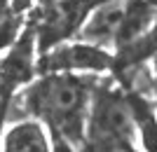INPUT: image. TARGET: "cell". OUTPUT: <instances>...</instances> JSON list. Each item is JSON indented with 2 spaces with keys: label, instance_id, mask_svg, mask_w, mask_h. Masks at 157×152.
Masks as SVG:
<instances>
[{
  "label": "cell",
  "instance_id": "1",
  "mask_svg": "<svg viewBox=\"0 0 157 152\" xmlns=\"http://www.w3.org/2000/svg\"><path fill=\"white\" fill-rule=\"evenodd\" d=\"M96 77L82 73H45L40 80L12 96L7 119H38L75 147L85 145L87 115Z\"/></svg>",
  "mask_w": 157,
  "mask_h": 152
},
{
  "label": "cell",
  "instance_id": "2",
  "mask_svg": "<svg viewBox=\"0 0 157 152\" xmlns=\"http://www.w3.org/2000/svg\"><path fill=\"white\" fill-rule=\"evenodd\" d=\"M136 124L131 115L129 96L108 82L94 87L89 115H87V136L85 140H110L122 138L134 143Z\"/></svg>",
  "mask_w": 157,
  "mask_h": 152
},
{
  "label": "cell",
  "instance_id": "3",
  "mask_svg": "<svg viewBox=\"0 0 157 152\" xmlns=\"http://www.w3.org/2000/svg\"><path fill=\"white\" fill-rule=\"evenodd\" d=\"M115 68V56L92 42H61L38 59V73H105Z\"/></svg>",
  "mask_w": 157,
  "mask_h": 152
},
{
  "label": "cell",
  "instance_id": "4",
  "mask_svg": "<svg viewBox=\"0 0 157 152\" xmlns=\"http://www.w3.org/2000/svg\"><path fill=\"white\" fill-rule=\"evenodd\" d=\"M101 2L105 0H47L45 17H40V26L35 28L40 54L78 35L92 9Z\"/></svg>",
  "mask_w": 157,
  "mask_h": 152
},
{
  "label": "cell",
  "instance_id": "5",
  "mask_svg": "<svg viewBox=\"0 0 157 152\" xmlns=\"http://www.w3.org/2000/svg\"><path fill=\"white\" fill-rule=\"evenodd\" d=\"M35 49H38V31L35 26H28L14 40L10 52L0 59V82L7 84L10 89L26 87L38 70Z\"/></svg>",
  "mask_w": 157,
  "mask_h": 152
},
{
  "label": "cell",
  "instance_id": "6",
  "mask_svg": "<svg viewBox=\"0 0 157 152\" xmlns=\"http://www.w3.org/2000/svg\"><path fill=\"white\" fill-rule=\"evenodd\" d=\"M124 12H127V0H105V2H101L87 17L78 38L98 47H110V45L115 47Z\"/></svg>",
  "mask_w": 157,
  "mask_h": 152
},
{
  "label": "cell",
  "instance_id": "7",
  "mask_svg": "<svg viewBox=\"0 0 157 152\" xmlns=\"http://www.w3.org/2000/svg\"><path fill=\"white\" fill-rule=\"evenodd\" d=\"M2 152H52L45 124L38 119H17L2 138Z\"/></svg>",
  "mask_w": 157,
  "mask_h": 152
},
{
  "label": "cell",
  "instance_id": "8",
  "mask_svg": "<svg viewBox=\"0 0 157 152\" xmlns=\"http://www.w3.org/2000/svg\"><path fill=\"white\" fill-rule=\"evenodd\" d=\"M129 106L134 115V124H136L141 145L145 152H157V113L152 101L143 91H129Z\"/></svg>",
  "mask_w": 157,
  "mask_h": 152
},
{
  "label": "cell",
  "instance_id": "9",
  "mask_svg": "<svg viewBox=\"0 0 157 152\" xmlns=\"http://www.w3.org/2000/svg\"><path fill=\"white\" fill-rule=\"evenodd\" d=\"M21 26H24V19L19 12L7 9L0 14V52H5L14 45V40L21 35Z\"/></svg>",
  "mask_w": 157,
  "mask_h": 152
},
{
  "label": "cell",
  "instance_id": "10",
  "mask_svg": "<svg viewBox=\"0 0 157 152\" xmlns=\"http://www.w3.org/2000/svg\"><path fill=\"white\" fill-rule=\"evenodd\" d=\"M82 152H138L131 140L110 138V140H85Z\"/></svg>",
  "mask_w": 157,
  "mask_h": 152
},
{
  "label": "cell",
  "instance_id": "11",
  "mask_svg": "<svg viewBox=\"0 0 157 152\" xmlns=\"http://www.w3.org/2000/svg\"><path fill=\"white\" fill-rule=\"evenodd\" d=\"M12 94L14 89H10L7 84L0 82V129L7 122V115H10V103H12Z\"/></svg>",
  "mask_w": 157,
  "mask_h": 152
},
{
  "label": "cell",
  "instance_id": "12",
  "mask_svg": "<svg viewBox=\"0 0 157 152\" xmlns=\"http://www.w3.org/2000/svg\"><path fill=\"white\" fill-rule=\"evenodd\" d=\"M52 152H75V145H73V143H68L66 138H61V136H54Z\"/></svg>",
  "mask_w": 157,
  "mask_h": 152
},
{
  "label": "cell",
  "instance_id": "13",
  "mask_svg": "<svg viewBox=\"0 0 157 152\" xmlns=\"http://www.w3.org/2000/svg\"><path fill=\"white\" fill-rule=\"evenodd\" d=\"M31 2H33V0H12V9H14V12H19V14H24L28 7H31Z\"/></svg>",
  "mask_w": 157,
  "mask_h": 152
},
{
  "label": "cell",
  "instance_id": "14",
  "mask_svg": "<svg viewBox=\"0 0 157 152\" xmlns=\"http://www.w3.org/2000/svg\"><path fill=\"white\" fill-rule=\"evenodd\" d=\"M7 9H12V0H0V14Z\"/></svg>",
  "mask_w": 157,
  "mask_h": 152
},
{
  "label": "cell",
  "instance_id": "15",
  "mask_svg": "<svg viewBox=\"0 0 157 152\" xmlns=\"http://www.w3.org/2000/svg\"><path fill=\"white\" fill-rule=\"evenodd\" d=\"M152 75H155V84H157V54L152 56Z\"/></svg>",
  "mask_w": 157,
  "mask_h": 152
},
{
  "label": "cell",
  "instance_id": "16",
  "mask_svg": "<svg viewBox=\"0 0 157 152\" xmlns=\"http://www.w3.org/2000/svg\"><path fill=\"white\" fill-rule=\"evenodd\" d=\"M0 152H2V145H0Z\"/></svg>",
  "mask_w": 157,
  "mask_h": 152
},
{
  "label": "cell",
  "instance_id": "17",
  "mask_svg": "<svg viewBox=\"0 0 157 152\" xmlns=\"http://www.w3.org/2000/svg\"><path fill=\"white\" fill-rule=\"evenodd\" d=\"M155 2H157V0H155Z\"/></svg>",
  "mask_w": 157,
  "mask_h": 152
}]
</instances>
